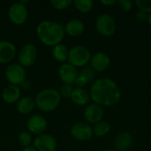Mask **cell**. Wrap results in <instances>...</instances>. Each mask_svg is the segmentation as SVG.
<instances>
[{
	"label": "cell",
	"instance_id": "obj_3",
	"mask_svg": "<svg viewBox=\"0 0 151 151\" xmlns=\"http://www.w3.org/2000/svg\"><path fill=\"white\" fill-rule=\"evenodd\" d=\"M61 96L54 88H45L37 93L35 98V106L42 111L50 112L55 111L60 104Z\"/></svg>",
	"mask_w": 151,
	"mask_h": 151
},
{
	"label": "cell",
	"instance_id": "obj_17",
	"mask_svg": "<svg viewBox=\"0 0 151 151\" xmlns=\"http://www.w3.org/2000/svg\"><path fill=\"white\" fill-rule=\"evenodd\" d=\"M65 27V32L70 36L76 37L83 34L85 30L84 23L78 19H73L66 22Z\"/></svg>",
	"mask_w": 151,
	"mask_h": 151
},
{
	"label": "cell",
	"instance_id": "obj_8",
	"mask_svg": "<svg viewBox=\"0 0 151 151\" xmlns=\"http://www.w3.org/2000/svg\"><path fill=\"white\" fill-rule=\"evenodd\" d=\"M37 58V50L36 47L32 43H27L24 45L19 52L18 60L19 64L23 67L32 66Z\"/></svg>",
	"mask_w": 151,
	"mask_h": 151
},
{
	"label": "cell",
	"instance_id": "obj_7",
	"mask_svg": "<svg viewBox=\"0 0 151 151\" xmlns=\"http://www.w3.org/2000/svg\"><path fill=\"white\" fill-rule=\"evenodd\" d=\"M28 17V11L26 5L19 2L13 3L8 9V18L10 21L15 25L24 24Z\"/></svg>",
	"mask_w": 151,
	"mask_h": 151
},
{
	"label": "cell",
	"instance_id": "obj_31",
	"mask_svg": "<svg viewBox=\"0 0 151 151\" xmlns=\"http://www.w3.org/2000/svg\"><path fill=\"white\" fill-rule=\"evenodd\" d=\"M100 3L104 5H113L115 4H117L116 0H100Z\"/></svg>",
	"mask_w": 151,
	"mask_h": 151
},
{
	"label": "cell",
	"instance_id": "obj_4",
	"mask_svg": "<svg viewBox=\"0 0 151 151\" xmlns=\"http://www.w3.org/2000/svg\"><path fill=\"white\" fill-rule=\"evenodd\" d=\"M91 54L89 50L83 45H76L69 50L68 63L75 67L85 66L90 62Z\"/></svg>",
	"mask_w": 151,
	"mask_h": 151
},
{
	"label": "cell",
	"instance_id": "obj_15",
	"mask_svg": "<svg viewBox=\"0 0 151 151\" xmlns=\"http://www.w3.org/2000/svg\"><path fill=\"white\" fill-rule=\"evenodd\" d=\"M91 68L96 72H104L109 68L111 64L110 57L104 52H97L91 57Z\"/></svg>",
	"mask_w": 151,
	"mask_h": 151
},
{
	"label": "cell",
	"instance_id": "obj_24",
	"mask_svg": "<svg viewBox=\"0 0 151 151\" xmlns=\"http://www.w3.org/2000/svg\"><path fill=\"white\" fill-rule=\"evenodd\" d=\"M73 4L78 11L84 13L90 12L94 6V2L92 0H75Z\"/></svg>",
	"mask_w": 151,
	"mask_h": 151
},
{
	"label": "cell",
	"instance_id": "obj_25",
	"mask_svg": "<svg viewBox=\"0 0 151 151\" xmlns=\"http://www.w3.org/2000/svg\"><path fill=\"white\" fill-rule=\"evenodd\" d=\"M18 142H19V144L24 148L29 147L30 144L32 143V136L30 133L26 132V131L19 133V134L18 135Z\"/></svg>",
	"mask_w": 151,
	"mask_h": 151
},
{
	"label": "cell",
	"instance_id": "obj_20",
	"mask_svg": "<svg viewBox=\"0 0 151 151\" xmlns=\"http://www.w3.org/2000/svg\"><path fill=\"white\" fill-rule=\"evenodd\" d=\"M71 100L73 104L79 106H83L88 104L90 96L89 93L85 89L81 88H73V91L71 96Z\"/></svg>",
	"mask_w": 151,
	"mask_h": 151
},
{
	"label": "cell",
	"instance_id": "obj_13",
	"mask_svg": "<svg viewBox=\"0 0 151 151\" xmlns=\"http://www.w3.org/2000/svg\"><path fill=\"white\" fill-rule=\"evenodd\" d=\"M104 109L101 105L95 103L88 104L84 111V118L90 124H96L103 119Z\"/></svg>",
	"mask_w": 151,
	"mask_h": 151
},
{
	"label": "cell",
	"instance_id": "obj_11",
	"mask_svg": "<svg viewBox=\"0 0 151 151\" xmlns=\"http://www.w3.org/2000/svg\"><path fill=\"white\" fill-rule=\"evenodd\" d=\"M79 73L77 68L69 63H64L60 65L58 69V76L63 84H70L75 82Z\"/></svg>",
	"mask_w": 151,
	"mask_h": 151
},
{
	"label": "cell",
	"instance_id": "obj_1",
	"mask_svg": "<svg viewBox=\"0 0 151 151\" xmlns=\"http://www.w3.org/2000/svg\"><path fill=\"white\" fill-rule=\"evenodd\" d=\"M89 96L92 101L106 107L116 105L121 98V91L118 84L110 78H101L93 82Z\"/></svg>",
	"mask_w": 151,
	"mask_h": 151
},
{
	"label": "cell",
	"instance_id": "obj_27",
	"mask_svg": "<svg viewBox=\"0 0 151 151\" xmlns=\"http://www.w3.org/2000/svg\"><path fill=\"white\" fill-rule=\"evenodd\" d=\"M135 4L140 11L148 14L151 12V0H135Z\"/></svg>",
	"mask_w": 151,
	"mask_h": 151
},
{
	"label": "cell",
	"instance_id": "obj_10",
	"mask_svg": "<svg viewBox=\"0 0 151 151\" xmlns=\"http://www.w3.org/2000/svg\"><path fill=\"white\" fill-rule=\"evenodd\" d=\"M34 146L37 151H56L57 141L49 134H42L35 137Z\"/></svg>",
	"mask_w": 151,
	"mask_h": 151
},
{
	"label": "cell",
	"instance_id": "obj_5",
	"mask_svg": "<svg viewBox=\"0 0 151 151\" xmlns=\"http://www.w3.org/2000/svg\"><path fill=\"white\" fill-rule=\"evenodd\" d=\"M96 28L97 32L103 36H111L117 30V23L115 19L108 14H101L96 20Z\"/></svg>",
	"mask_w": 151,
	"mask_h": 151
},
{
	"label": "cell",
	"instance_id": "obj_34",
	"mask_svg": "<svg viewBox=\"0 0 151 151\" xmlns=\"http://www.w3.org/2000/svg\"><path fill=\"white\" fill-rule=\"evenodd\" d=\"M147 21H148L149 25H150V26H151V12L148 14V19H147Z\"/></svg>",
	"mask_w": 151,
	"mask_h": 151
},
{
	"label": "cell",
	"instance_id": "obj_19",
	"mask_svg": "<svg viewBox=\"0 0 151 151\" xmlns=\"http://www.w3.org/2000/svg\"><path fill=\"white\" fill-rule=\"evenodd\" d=\"M95 78V71L91 67H85L83 68L81 73H79L74 84L77 88H84V87L90 83Z\"/></svg>",
	"mask_w": 151,
	"mask_h": 151
},
{
	"label": "cell",
	"instance_id": "obj_9",
	"mask_svg": "<svg viewBox=\"0 0 151 151\" xmlns=\"http://www.w3.org/2000/svg\"><path fill=\"white\" fill-rule=\"evenodd\" d=\"M71 136L79 142L89 141L93 134V128L87 123L77 122L73 124L70 129Z\"/></svg>",
	"mask_w": 151,
	"mask_h": 151
},
{
	"label": "cell",
	"instance_id": "obj_21",
	"mask_svg": "<svg viewBox=\"0 0 151 151\" xmlns=\"http://www.w3.org/2000/svg\"><path fill=\"white\" fill-rule=\"evenodd\" d=\"M35 107V99L30 96H24L21 97L17 103V110L21 114H28L34 111Z\"/></svg>",
	"mask_w": 151,
	"mask_h": 151
},
{
	"label": "cell",
	"instance_id": "obj_6",
	"mask_svg": "<svg viewBox=\"0 0 151 151\" xmlns=\"http://www.w3.org/2000/svg\"><path fill=\"white\" fill-rule=\"evenodd\" d=\"M4 76L6 81L11 85L18 86L26 80L27 73L25 67L20 65L19 63H12L6 67L4 71Z\"/></svg>",
	"mask_w": 151,
	"mask_h": 151
},
{
	"label": "cell",
	"instance_id": "obj_16",
	"mask_svg": "<svg viewBox=\"0 0 151 151\" xmlns=\"http://www.w3.org/2000/svg\"><path fill=\"white\" fill-rule=\"evenodd\" d=\"M133 144V135L127 131L119 133L114 140V147L118 151H127Z\"/></svg>",
	"mask_w": 151,
	"mask_h": 151
},
{
	"label": "cell",
	"instance_id": "obj_18",
	"mask_svg": "<svg viewBox=\"0 0 151 151\" xmlns=\"http://www.w3.org/2000/svg\"><path fill=\"white\" fill-rule=\"evenodd\" d=\"M20 88L15 85H8L2 92V98L7 104H14L20 99Z\"/></svg>",
	"mask_w": 151,
	"mask_h": 151
},
{
	"label": "cell",
	"instance_id": "obj_12",
	"mask_svg": "<svg viewBox=\"0 0 151 151\" xmlns=\"http://www.w3.org/2000/svg\"><path fill=\"white\" fill-rule=\"evenodd\" d=\"M47 126L48 124L46 119L42 115H38V114L31 116L27 122V127L28 131L31 134H38V135L43 134V132L47 128Z\"/></svg>",
	"mask_w": 151,
	"mask_h": 151
},
{
	"label": "cell",
	"instance_id": "obj_23",
	"mask_svg": "<svg viewBox=\"0 0 151 151\" xmlns=\"http://www.w3.org/2000/svg\"><path fill=\"white\" fill-rule=\"evenodd\" d=\"M111 130V125L105 120H101L100 122L95 124L93 127V134L96 137L105 136Z\"/></svg>",
	"mask_w": 151,
	"mask_h": 151
},
{
	"label": "cell",
	"instance_id": "obj_30",
	"mask_svg": "<svg viewBox=\"0 0 151 151\" xmlns=\"http://www.w3.org/2000/svg\"><path fill=\"white\" fill-rule=\"evenodd\" d=\"M135 18H136L137 20H139V21H141V22L145 21V20H147V19H148V13H146V12H144L139 10V11L136 12V14H135Z\"/></svg>",
	"mask_w": 151,
	"mask_h": 151
},
{
	"label": "cell",
	"instance_id": "obj_35",
	"mask_svg": "<svg viewBox=\"0 0 151 151\" xmlns=\"http://www.w3.org/2000/svg\"><path fill=\"white\" fill-rule=\"evenodd\" d=\"M103 151H118V150H111H111H103Z\"/></svg>",
	"mask_w": 151,
	"mask_h": 151
},
{
	"label": "cell",
	"instance_id": "obj_32",
	"mask_svg": "<svg viewBox=\"0 0 151 151\" xmlns=\"http://www.w3.org/2000/svg\"><path fill=\"white\" fill-rule=\"evenodd\" d=\"M21 88H23V89H29L30 88H31V83H30V81H24L21 84Z\"/></svg>",
	"mask_w": 151,
	"mask_h": 151
},
{
	"label": "cell",
	"instance_id": "obj_14",
	"mask_svg": "<svg viewBox=\"0 0 151 151\" xmlns=\"http://www.w3.org/2000/svg\"><path fill=\"white\" fill-rule=\"evenodd\" d=\"M16 55V46L10 41H0V64L11 62Z\"/></svg>",
	"mask_w": 151,
	"mask_h": 151
},
{
	"label": "cell",
	"instance_id": "obj_33",
	"mask_svg": "<svg viewBox=\"0 0 151 151\" xmlns=\"http://www.w3.org/2000/svg\"><path fill=\"white\" fill-rule=\"evenodd\" d=\"M22 151H37V150L35 149V147H31V146H29V147L24 148Z\"/></svg>",
	"mask_w": 151,
	"mask_h": 151
},
{
	"label": "cell",
	"instance_id": "obj_29",
	"mask_svg": "<svg viewBox=\"0 0 151 151\" xmlns=\"http://www.w3.org/2000/svg\"><path fill=\"white\" fill-rule=\"evenodd\" d=\"M117 4L119 7V9L124 11V12L130 11L132 9V6H133V3L130 0H119V1H117Z\"/></svg>",
	"mask_w": 151,
	"mask_h": 151
},
{
	"label": "cell",
	"instance_id": "obj_22",
	"mask_svg": "<svg viewBox=\"0 0 151 151\" xmlns=\"http://www.w3.org/2000/svg\"><path fill=\"white\" fill-rule=\"evenodd\" d=\"M68 54L69 49L63 43H59L52 49V57L58 62L65 63L68 58Z\"/></svg>",
	"mask_w": 151,
	"mask_h": 151
},
{
	"label": "cell",
	"instance_id": "obj_26",
	"mask_svg": "<svg viewBox=\"0 0 151 151\" xmlns=\"http://www.w3.org/2000/svg\"><path fill=\"white\" fill-rule=\"evenodd\" d=\"M73 4L72 0H51L50 4L56 10H65Z\"/></svg>",
	"mask_w": 151,
	"mask_h": 151
},
{
	"label": "cell",
	"instance_id": "obj_28",
	"mask_svg": "<svg viewBox=\"0 0 151 151\" xmlns=\"http://www.w3.org/2000/svg\"><path fill=\"white\" fill-rule=\"evenodd\" d=\"M73 91V88L72 85L70 84H63L61 87H60V90L58 91L59 94H60V96L61 98H70L71 96H72V93Z\"/></svg>",
	"mask_w": 151,
	"mask_h": 151
},
{
	"label": "cell",
	"instance_id": "obj_2",
	"mask_svg": "<svg viewBox=\"0 0 151 151\" xmlns=\"http://www.w3.org/2000/svg\"><path fill=\"white\" fill-rule=\"evenodd\" d=\"M39 40L47 46H56L63 41L65 32L62 24L53 20H42L36 27Z\"/></svg>",
	"mask_w": 151,
	"mask_h": 151
}]
</instances>
